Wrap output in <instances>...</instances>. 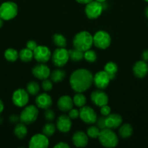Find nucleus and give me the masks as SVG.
I'll use <instances>...</instances> for the list:
<instances>
[{
  "instance_id": "f257e3e1",
  "label": "nucleus",
  "mask_w": 148,
  "mask_h": 148,
  "mask_svg": "<svg viewBox=\"0 0 148 148\" xmlns=\"http://www.w3.org/2000/svg\"><path fill=\"white\" fill-rule=\"evenodd\" d=\"M93 83V75L90 71L79 69L74 71L70 77V85L75 92L87 90Z\"/></svg>"
},
{
  "instance_id": "f03ea898",
  "label": "nucleus",
  "mask_w": 148,
  "mask_h": 148,
  "mask_svg": "<svg viewBox=\"0 0 148 148\" xmlns=\"http://www.w3.org/2000/svg\"><path fill=\"white\" fill-rule=\"evenodd\" d=\"M73 45L75 49L81 51H86L92 46L93 36L87 31L79 32L74 37Z\"/></svg>"
},
{
  "instance_id": "7ed1b4c3",
  "label": "nucleus",
  "mask_w": 148,
  "mask_h": 148,
  "mask_svg": "<svg viewBox=\"0 0 148 148\" xmlns=\"http://www.w3.org/2000/svg\"><path fill=\"white\" fill-rule=\"evenodd\" d=\"M98 139L100 144L105 147H115L118 144V138L116 134L108 128L100 130Z\"/></svg>"
},
{
  "instance_id": "20e7f679",
  "label": "nucleus",
  "mask_w": 148,
  "mask_h": 148,
  "mask_svg": "<svg viewBox=\"0 0 148 148\" xmlns=\"http://www.w3.org/2000/svg\"><path fill=\"white\" fill-rule=\"evenodd\" d=\"M17 5L12 1H5L0 5V17L4 20L15 18L17 14Z\"/></svg>"
},
{
  "instance_id": "39448f33",
  "label": "nucleus",
  "mask_w": 148,
  "mask_h": 148,
  "mask_svg": "<svg viewBox=\"0 0 148 148\" xmlns=\"http://www.w3.org/2000/svg\"><path fill=\"white\" fill-rule=\"evenodd\" d=\"M39 115L38 108L35 106L30 105L26 106L22 111L20 116V120L25 124H30L34 122Z\"/></svg>"
},
{
  "instance_id": "423d86ee",
  "label": "nucleus",
  "mask_w": 148,
  "mask_h": 148,
  "mask_svg": "<svg viewBox=\"0 0 148 148\" xmlns=\"http://www.w3.org/2000/svg\"><path fill=\"white\" fill-rule=\"evenodd\" d=\"M111 37L108 33L104 30L97 31L93 36V44L100 49H105L110 46Z\"/></svg>"
},
{
  "instance_id": "0eeeda50",
  "label": "nucleus",
  "mask_w": 148,
  "mask_h": 148,
  "mask_svg": "<svg viewBox=\"0 0 148 148\" xmlns=\"http://www.w3.org/2000/svg\"><path fill=\"white\" fill-rule=\"evenodd\" d=\"M68 51L65 48H59L55 50L52 56V60L55 66L57 67H62L66 64L69 59Z\"/></svg>"
},
{
  "instance_id": "6e6552de",
  "label": "nucleus",
  "mask_w": 148,
  "mask_h": 148,
  "mask_svg": "<svg viewBox=\"0 0 148 148\" xmlns=\"http://www.w3.org/2000/svg\"><path fill=\"white\" fill-rule=\"evenodd\" d=\"M103 11V5L97 1H91L86 4L85 7V13L88 18L96 19L101 15Z\"/></svg>"
},
{
  "instance_id": "1a4fd4ad",
  "label": "nucleus",
  "mask_w": 148,
  "mask_h": 148,
  "mask_svg": "<svg viewBox=\"0 0 148 148\" xmlns=\"http://www.w3.org/2000/svg\"><path fill=\"white\" fill-rule=\"evenodd\" d=\"M79 117L84 122L89 124H92L97 122V116L93 108L89 106H84L79 111Z\"/></svg>"
},
{
  "instance_id": "9d476101",
  "label": "nucleus",
  "mask_w": 148,
  "mask_h": 148,
  "mask_svg": "<svg viewBox=\"0 0 148 148\" xmlns=\"http://www.w3.org/2000/svg\"><path fill=\"white\" fill-rule=\"evenodd\" d=\"M29 101V96L27 90L24 89H17L12 94V102L16 106L23 107L27 105Z\"/></svg>"
},
{
  "instance_id": "9b49d317",
  "label": "nucleus",
  "mask_w": 148,
  "mask_h": 148,
  "mask_svg": "<svg viewBox=\"0 0 148 148\" xmlns=\"http://www.w3.org/2000/svg\"><path fill=\"white\" fill-rule=\"evenodd\" d=\"M51 51L46 46H38L33 51V57L39 63H46L50 59Z\"/></svg>"
},
{
  "instance_id": "f8f14e48",
  "label": "nucleus",
  "mask_w": 148,
  "mask_h": 148,
  "mask_svg": "<svg viewBox=\"0 0 148 148\" xmlns=\"http://www.w3.org/2000/svg\"><path fill=\"white\" fill-rule=\"evenodd\" d=\"M110 78L105 71H100L93 77V82L97 88L100 90L104 89L108 86Z\"/></svg>"
},
{
  "instance_id": "ddd939ff",
  "label": "nucleus",
  "mask_w": 148,
  "mask_h": 148,
  "mask_svg": "<svg viewBox=\"0 0 148 148\" xmlns=\"http://www.w3.org/2000/svg\"><path fill=\"white\" fill-rule=\"evenodd\" d=\"M49 146L48 137L44 134H37L33 135L29 142L30 148H46Z\"/></svg>"
},
{
  "instance_id": "4468645a",
  "label": "nucleus",
  "mask_w": 148,
  "mask_h": 148,
  "mask_svg": "<svg viewBox=\"0 0 148 148\" xmlns=\"http://www.w3.org/2000/svg\"><path fill=\"white\" fill-rule=\"evenodd\" d=\"M91 100L94 105L99 107H102L104 105H107L108 103V97L107 95L103 91L97 90L91 92Z\"/></svg>"
},
{
  "instance_id": "2eb2a0df",
  "label": "nucleus",
  "mask_w": 148,
  "mask_h": 148,
  "mask_svg": "<svg viewBox=\"0 0 148 148\" xmlns=\"http://www.w3.org/2000/svg\"><path fill=\"white\" fill-rule=\"evenodd\" d=\"M32 74L36 77V78L40 79H47L50 76V69L44 64V63H41L39 64L36 65L32 69Z\"/></svg>"
},
{
  "instance_id": "dca6fc26",
  "label": "nucleus",
  "mask_w": 148,
  "mask_h": 148,
  "mask_svg": "<svg viewBox=\"0 0 148 148\" xmlns=\"http://www.w3.org/2000/svg\"><path fill=\"white\" fill-rule=\"evenodd\" d=\"M72 121L69 116L61 115L57 121V128L60 132L66 133L71 130Z\"/></svg>"
},
{
  "instance_id": "f3484780",
  "label": "nucleus",
  "mask_w": 148,
  "mask_h": 148,
  "mask_svg": "<svg viewBox=\"0 0 148 148\" xmlns=\"http://www.w3.org/2000/svg\"><path fill=\"white\" fill-rule=\"evenodd\" d=\"M133 72L138 78L145 77L148 73V64L146 62L142 60L138 61L133 66Z\"/></svg>"
},
{
  "instance_id": "a211bd4d",
  "label": "nucleus",
  "mask_w": 148,
  "mask_h": 148,
  "mask_svg": "<svg viewBox=\"0 0 148 148\" xmlns=\"http://www.w3.org/2000/svg\"><path fill=\"white\" fill-rule=\"evenodd\" d=\"M123 119L121 116L117 114H110L108 116H105V126L106 128L116 129L120 126Z\"/></svg>"
},
{
  "instance_id": "6ab92c4d",
  "label": "nucleus",
  "mask_w": 148,
  "mask_h": 148,
  "mask_svg": "<svg viewBox=\"0 0 148 148\" xmlns=\"http://www.w3.org/2000/svg\"><path fill=\"white\" fill-rule=\"evenodd\" d=\"M36 103L38 108L47 109L50 108L51 106L52 105V99L49 94L44 92L36 96Z\"/></svg>"
},
{
  "instance_id": "aec40b11",
  "label": "nucleus",
  "mask_w": 148,
  "mask_h": 148,
  "mask_svg": "<svg viewBox=\"0 0 148 148\" xmlns=\"http://www.w3.org/2000/svg\"><path fill=\"white\" fill-rule=\"evenodd\" d=\"M73 143L77 147H86L88 144V137L82 131H77L73 134L72 137Z\"/></svg>"
},
{
  "instance_id": "412c9836",
  "label": "nucleus",
  "mask_w": 148,
  "mask_h": 148,
  "mask_svg": "<svg viewBox=\"0 0 148 148\" xmlns=\"http://www.w3.org/2000/svg\"><path fill=\"white\" fill-rule=\"evenodd\" d=\"M57 106L60 111L66 112L73 108V101L69 95H62L58 100Z\"/></svg>"
},
{
  "instance_id": "4be33fe9",
  "label": "nucleus",
  "mask_w": 148,
  "mask_h": 148,
  "mask_svg": "<svg viewBox=\"0 0 148 148\" xmlns=\"http://www.w3.org/2000/svg\"><path fill=\"white\" fill-rule=\"evenodd\" d=\"M104 70L109 75V77L110 78V80L111 79H114L115 77L116 73L118 72V66L114 62H109L104 66Z\"/></svg>"
},
{
  "instance_id": "5701e85b",
  "label": "nucleus",
  "mask_w": 148,
  "mask_h": 148,
  "mask_svg": "<svg viewBox=\"0 0 148 148\" xmlns=\"http://www.w3.org/2000/svg\"><path fill=\"white\" fill-rule=\"evenodd\" d=\"M14 133L17 138L23 139L26 137V135H27L28 129L27 127H26V126L25 125V124H23V123L17 124V125L15 127Z\"/></svg>"
},
{
  "instance_id": "b1692460",
  "label": "nucleus",
  "mask_w": 148,
  "mask_h": 148,
  "mask_svg": "<svg viewBox=\"0 0 148 148\" xmlns=\"http://www.w3.org/2000/svg\"><path fill=\"white\" fill-rule=\"evenodd\" d=\"M119 135L122 137V138H129L133 134V128H132L131 125L129 124H124L122 125L119 129Z\"/></svg>"
},
{
  "instance_id": "393cba45",
  "label": "nucleus",
  "mask_w": 148,
  "mask_h": 148,
  "mask_svg": "<svg viewBox=\"0 0 148 148\" xmlns=\"http://www.w3.org/2000/svg\"><path fill=\"white\" fill-rule=\"evenodd\" d=\"M19 58L24 62H30L33 58V51L28 48L22 49L19 53Z\"/></svg>"
},
{
  "instance_id": "a878e982",
  "label": "nucleus",
  "mask_w": 148,
  "mask_h": 148,
  "mask_svg": "<svg viewBox=\"0 0 148 148\" xmlns=\"http://www.w3.org/2000/svg\"><path fill=\"white\" fill-rule=\"evenodd\" d=\"M65 76H66V73L65 71L59 69H55L50 74L51 79L55 82H61L65 79Z\"/></svg>"
},
{
  "instance_id": "bb28decb",
  "label": "nucleus",
  "mask_w": 148,
  "mask_h": 148,
  "mask_svg": "<svg viewBox=\"0 0 148 148\" xmlns=\"http://www.w3.org/2000/svg\"><path fill=\"white\" fill-rule=\"evenodd\" d=\"M68 53H69V57L73 62H79L84 58V52L78 50L77 49H75V48L73 49H70L68 51Z\"/></svg>"
},
{
  "instance_id": "cd10ccee",
  "label": "nucleus",
  "mask_w": 148,
  "mask_h": 148,
  "mask_svg": "<svg viewBox=\"0 0 148 148\" xmlns=\"http://www.w3.org/2000/svg\"><path fill=\"white\" fill-rule=\"evenodd\" d=\"M4 57L7 61L11 62H14L18 59L19 53L15 49H7L4 52Z\"/></svg>"
},
{
  "instance_id": "c85d7f7f",
  "label": "nucleus",
  "mask_w": 148,
  "mask_h": 148,
  "mask_svg": "<svg viewBox=\"0 0 148 148\" xmlns=\"http://www.w3.org/2000/svg\"><path fill=\"white\" fill-rule=\"evenodd\" d=\"M73 101V104H75L77 107L81 108L85 106L86 103V98L85 95L82 94V92H77V94L74 95Z\"/></svg>"
},
{
  "instance_id": "c756f323",
  "label": "nucleus",
  "mask_w": 148,
  "mask_h": 148,
  "mask_svg": "<svg viewBox=\"0 0 148 148\" xmlns=\"http://www.w3.org/2000/svg\"><path fill=\"white\" fill-rule=\"evenodd\" d=\"M53 42L57 47L65 48L67 45L66 38L62 35L56 33L53 36Z\"/></svg>"
},
{
  "instance_id": "7c9ffc66",
  "label": "nucleus",
  "mask_w": 148,
  "mask_h": 148,
  "mask_svg": "<svg viewBox=\"0 0 148 148\" xmlns=\"http://www.w3.org/2000/svg\"><path fill=\"white\" fill-rule=\"evenodd\" d=\"M26 90H27V92L29 94L32 95H36L39 92L40 87H39V85L37 82L33 81V82H30L27 84Z\"/></svg>"
},
{
  "instance_id": "2f4dec72",
  "label": "nucleus",
  "mask_w": 148,
  "mask_h": 148,
  "mask_svg": "<svg viewBox=\"0 0 148 148\" xmlns=\"http://www.w3.org/2000/svg\"><path fill=\"white\" fill-rule=\"evenodd\" d=\"M56 130V126L52 123H48L44 126L42 129V134L46 135V137H51L54 134Z\"/></svg>"
},
{
  "instance_id": "473e14b6",
  "label": "nucleus",
  "mask_w": 148,
  "mask_h": 148,
  "mask_svg": "<svg viewBox=\"0 0 148 148\" xmlns=\"http://www.w3.org/2000/svg\"><path fill=\"white\" fill-rule=\"evenodd\" d=\"M84 58L88 62H94L97 60V53L94 51L91 50V49L86 51L84 53Z\"/></svg>"
},
{
  "instance_id": "72a5a7b5",
  "label": "nucleus",
  "mask_w": 148,
  "mask_h": 148,
  "mask_svg": "<svg viewBox=\"0 0 148 148\" xmlns=\"http://www.w3.org/2000/svg\"><path fill=\"white\" fill-rule=\"evenodd\" d=\"M100 130L98 127L96 126H91L87 130V135L89 137L93 139L98 138L99 135H100Z\"/></svg>"
},
{
  "instance_id": "f704fd0d",
  "label": "nucleus",
  "mask_w": 148,
  "mask_h": 148,
  "mask_svg": "<svg viewBox=\"0 0 148 148\" xmlns=\"http://www.w3.org/2000/svg\"><path fill=\"white\" fill-rule=\"evenodd\" d=\"M52 87H53V85H52V81L47 79H44L43 82H42V88L46 92L50 91L52 89Z\"/></svg>"
},
{
  "instance_id": "c9c22d12",
  "label": "nucleus",
  "mask_w": 148,
  "mask_h": 148,
  "mask_svg": "<svg viewBox=\"0 0 148 148\" xmlns=\"http://www.w3.org/2000/svg\"><path fill=\"white\" fill-rule=\"evenodd\" d=\"M44 117L47 121H53L55 118V112H54L52 110L47 108V109L46 110V111L44 112Z\"/></svg>"
},
{
  "instance_id": "e433bc0d",
  "label": "nucleus",
  "mask_w": 148,
  "mask_h": 148,
  "mask_svg": "<svg viewBox=\"0 0 148 148\" xmlns=\"http://www.w3.org/2000/svg\"><path fill=\"white\" fill-rule=\"evenodd\" d=\"M70 118L71 119H76L79 117L80 112L78 109H75V108H71L69 111V114H68Z\"/></svg>"
},
{
  "instance_id": "4c0bfd02",
  "label": "nucleus",
  "mask_w": 148,
  "mask_h": 148,
  "mask_svg": "<svg viewBox=\"0 0 148 148\" xmlns=\"http://www.w3.org/2000/svg\"><path fill=\"white\" fill-rule=\"evenodd\" d=\"M100 112H101L102 115L104 116H107L111 112V109H110V107L108 106L107 105H104L103 106L100 107Z\"/></svg>"
},
{
  "instance_id": "58836bf2",
  "label": "nucleus",
  "mask_w": 148,
  "mask_h": 148,
  "mask_svg": "<svg viewBox=\"0 0 148 148\" xmlns=\"http://www.w3.org/2000/svg\"><path fill=\"white\" fill-rule=\"evenodd\" d=\"M97 127L100 128V130H103L106 128L105 126V116H103V117H100L99 119L97 120Z\"/></svg>"
},
{
  "instance_id": "ea45409f",
  "label": "nucleus",
  "mask_w": 148,
  "mask_h": 148,
  "mask_svg": "<svg viewBox=\"0 0 148 148\" xmlns=\"http://www.w3.org/2000/svg\"><path fill=\"white\" fill-rule=\"evenodd\" d=\"M37 43H36V42L34 41V40H29V41H28L27 43H26V48L29 49L30 50L33 51L37 48Z\"/></svg>"
},
{
  "instance_id": "a19ab883",
  "label": "nucleus",
  "mask_w": 148,
  "mask_h": 148,
  "mask_svg": "<svg viewBox=\"0 0 148 148\" xmlns=\"http://www.w3.org/2000/svg\"><path fill=\"white\" fill-rule=\"evenodd\" d=\"M55 148H69L70 147V145L68 144H67V143H62V142H60V143H59L58 144H57L56 145H55Z\"/></svg>"
},
{
  "instance_id": "79ce46f5",
  "label": "nucleus",
  "mask_w": 148,
  "mask_h": 148,
  "mask_svg": "<svg viewBox=\"0 0 148 148\" xmlns=\"http://www.w3.org/2000/svg\"><path fill=\"white\" fill-rule=\"evenodd\" d=\"M142 60L145 61V62H148V49L145 50L142 53Z\"/></svg>"
},
{
  "instance_id": "37998d69",
  "label": "nucleus",
  "mask_w": 148,
  "mask_h": 148,
  "mask_svg": "<svg viewBox=\"0 0 148 148\" xmlns=\"http://www.w3.org/2000/svg\"><path fill=\"white\" fill-rule=\"evenodd\" d=\"M19 120H20V117H18L16 115H12L10 117V121L12 123L17 122Z\"/></svg>"
},
{
  "instance_id": "c03bdc74",
  "label": "nucleus",
  "mask_w": 148,
  "mask_h": 148,
  "mask_svg": "<svg viewBox=\"0 0 148 148\" xmlns=\"http://www.w3.org/2000/svg\"><path fill=\"white\" fill-rule=\"evenodd\" d=\"M76 1H78V3H81V4H86L88 3H89L90 1H93V0H75Z\"/></svg>"
},
{
  "instance_id": "a18cd8bd",
  "label": "nucleus",
  "mask_w": 148,
  "mask_h": 148,
  "mask_svg": "<svg viewBox=\"0 0 148 148\" xmlns=\"http://www.w3.org/2000/svg\"><path fill=\"white\" fill-rule=\"evenodd\" d=\"M4 103H3L2 101L1 100H0V114H1V112L3 111V110H4Z\"/></svg>"
},
{
  "instance_id": "49530a36",
  "label": "nucleus",
  "mask_w": 148,
  "mask_h": 148,
  "mask_svg": "<svg viewBox=\"0 0 148 148\" xmlns=\"http://www.w3.org/2000/svg\"><path fill=\"white\" fill-rule=\"evenodd\" d=\"M4 20H3L2 18H1V17H0V28H1V27H2V25H3V23H4Z\"/></svg>"
},
{
  "instance_id": "de8ad7c7",
  "label": "nucleus",
  "mask_w": 148,
  "mask_h": 148,
  "mask_svg": "<svg viewBox=\"0 0 148 148\" xmlns=\"http://www.w3.org/2000/svg\"><path fill=\"white\" fill-rule=\"evenodd\" d=\"M145 15L148 18V7L145 9Z\"/></svg>"
},
{
  "instance_id": "09e8293b",
  "label": "nucleus",
  "mask_w": 148,
  "mask_h": 148,
  "mask_svg": "<svg viewBox=\"0 0 148 148\" xmlns=\"http://www.w3.org/2000/svg\"><path fill=\"white\" fill-rule=\"evenodd\" d=\"M95 1H99V2L103 3V2H104V1H105L106 0H95Z\"/></svg>"
},
{
  "instance_id": "8fccbe9b",
  "label": "nucleus",
  "mask_w": 148,
  "mask_h": 148,
  "mask_svg": "<svg viewBox=\"0 0 148 148\" xmlns=\"http://www.w3.org/2000/svg\"><path fill=\"white\" fill-rule=\"evenodd\" d=\"M145 1H147V2H148V0H145Z\"/></svg>"
}]
</instances>
